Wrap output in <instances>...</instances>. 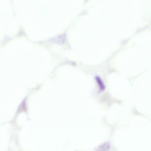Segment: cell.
<instances>
[{
	"instance_id": "cell-1",
	"label": "cell",
	"mask_w": 151,
	"mask_h": 151,
	"mask_svg": "<svg viewBox=\"0 0 151 151\" xmlns=\"http://www.w3.org/2000/svg\"><path fill=\"white\" fill-rule=\"evenodd\" d=\"M110 147L109 142H105L98 146L96 148V151H108Z\"/></svg>"
},
{
	"instance_id": "cell-2",
	"label": "cell",
	"mask_w": 151,
	"mask_h": 151,
	"mask_svg": "<svg viewBox=\"0 0 151 151\" xmlns=\"http://www.w3.org/2000/svg\"><path fill=\"white\" fill-rule=\"evenodd\" d=\"M96 80L99 86L101 91H103L105 89V86L100 77L98 76L96 77Z\"/></svg>"
}]
</instances>
